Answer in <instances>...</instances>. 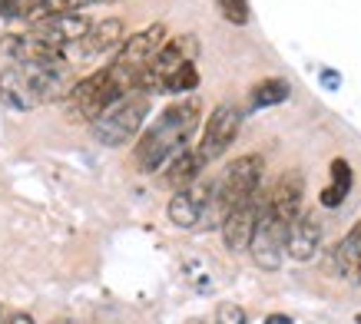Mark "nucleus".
<instances>
[{
    "label": "nucleus",
    "mask_w": 361,
    "mask_h": 324,
    "mask_svg": "<svg viewBox=\"0 0 361 324\" xmlns=\"http://www.w3.org/2000/svg\"><path fill=\"white\" fill-rule=\"evenodd\" d=\"M302 195H305V179L298 173H285V175H279V182L269 192V208L282 222L292 225L298 218V212H302Z\"/></svg>",
    "instance_id": "nucleus-14"
},
{
    "label": "nucleus",
    "mask_w": 361,
    "mask_h": 324,
    "mask_svg": "<svg viewBox=\"0 0 361 324\" xmlns=\"http://www.w3.org/2000/svg\"><path fill=\"white\" fill-rule=\"evenodd\" d=\"M239 126H242V109L226 103L219 106L212 116H209L206 130H202V139H199V152H202V159L206 162H216L222 152L229 149L235 136H239Z\"/></svg>",
    "instance_id": "nucleus-11"
},
{
    "label": "nucleus",
    "mask_w": 361,
    "mask_h": 324,
    "mask_svg": "<svg viewBox=\"0 0 361 324\" xmlns=\"http://www.w3.org/2000/svg\"><path fill=\"white\" fill-rule=\"evenodd\" d=\"M166 46V23H153V27H146L140 30L136 37H130L126 44L120 46V54L113 63L120 66L126 76L136 80V87L142 83V73L149 70V63L156 60V54Z\"/></svg>",
    "instance_id": "nucleus-7"
},
{
    "label": "nucleus",
    "mask_w": 361,
    "mask_h": 324,
    "mask_svg": "<svg viewBox=\"0 0 361 324\" xmlns=\"http://www.w3.org/2000/svg\"><path fill=\"white\" fill-rule=\"evenodd\" d=\"M265 202H269V192L259 189V192L239 202V206L229 212V218L222 222V238H226V249L229 251H242L252 245V235H255V225L265 212Z\"/></svg>",
    "instance_id": "nucleus-10"
},
{
    "label": "nucleus",
    "mask_w": 361,
    "mask_h": 324,
    "mask_svg": "<svg viewBox=\"0 0 361 324\" xmlns=\"http://www.w3.org/2000/svg\"><path fill=\"white\" fill-rule=\"evenodd\" d=\"M90 4H113V0H90Z\"/></svg>",
    "instance_id": "nucleus-27"
},
{
    "label": "nucleus",
    "mask_w": 361,
    "mask_h": 324,
    "mask_svg": "<svg viewBox=\"0 0 361 324\" xmlns=\"http://www.w3.org/2000/svg\"><path fill=\"white\" fill-rule=\"evenodd\" d=\"M335 271L341 278L361 285V222L338 242V249H335Z\"/></svg>",
    "instance_id": "nucleus-18"
},
{
    "label": "nucleus",
    "mask_w": 361,
    "mask_h": 324,
    "mask_svg": "<svg viewBox=\"0 0 361 324\" xmlns=\"http://www.w3.org/2000/svg\"><path fill=\"white\" fill-rule=\"evenodd\" d=\"M206 169V159H202V152H199V146L192 149H183L176 159L166 162V169H163V179L166 185H173L176 192H183V189H189V185H196L199 173Z\"/></svg>",
    "instance_id": "nucleus-17"
},
{
    "label": "nucleus",
    "mask_w": 361,
    "mask_h": 324,
    "mask_svg": "<svg viewBox=\"0 0 361 324\" xmlns=\"http://www.w3.org/2000/svg\"><path fill=\"white\" fill-rule=\"evenodd\" d=\"M4 20H7V17H4V13H0V27H4Z\"/></svg>",
    "instance_id": "nucleus-28"
},
{
    "label": "nucleus",
    "mask_w": 361,
    "mask_h": 324,
    "mask_svg": "<svg viewBox=\"0 0 361 324\" xmlns=\"http://www.w3.org/2000/svg\"><path fill=\"white\" fill-rule=\"evenodd\" d=\"M0 56H11L17 66H66L63 50L37 40L30 33H7L0 37Z\"/></svg>",
    "instance_id": "nucleus-12"
},
{
    "label": "nucleus",
    "mask_w": 361,
    "mask_h": 324,
    "mask_svg": "<svg viewBox=\"0 0 361 324\" xmlns=\"http://www.w3.org/2000/svg\"><path fill=\"white\" fill-rule=\"evenodd\" d=\"M4 324H37V321H33L30 314H11V318H7Z\"/></svg>",
    "instance_id": "nucleus-24"
},
{
    "label": "nucleus",
    "mask_w": 361,
    "mask_h": 324,
    "mask_svg": "<svg viewBox=\"0 0 361 324\" xmlns=\"http://www.w3.org/2000/svg\"><path fill=\"white\" fill-rule=\"evenodd\" d=\"M265 324H292V318H288V314H269Z\"/></svg>",
    "instance_id": "nucleus-25"
},
{
    "label": "nucleus",
    "mask_w": 361,
    "mask_h": 324,
    "mask_svg": "<svg viewBox=\"0 0 361 324\" xmlns=\"http://www.w3.org/2000/svg\"><path fill=\"white\" fill-rule=\"evenodd\" d=\"M123 44H126V40H123V20L113 17V20L93 23L90 33L77 44V50L83 60H97V56H106V54H113V50H120Z\"/></svg>",
    "instance_id": "nucleus-15"
},
{
    "label": "nucleus",
    "mask_w": 361,
    "mask_h": 324,
    "mask_svg": "<svg viewBox=\"0 0 361 324\" xmlns=\"http://www.w3.org/2000/svg\"><path fill=\"white\" fill-rule=\"evenodd\" d=\"M90 27H93V20H90L83 11H70V13H50V17H44V20L30 23V37H37V40H44V44L50 46H77L83 37L90 33Z\"/></svg>",
    "instance_id": "nucleus-9"
},
{
    "label": "nucleus",
    "mask_w": 361,
    "mask_h": 324,
    "mask_svg": "<svg viewBox=\"0 0 361 324\" xmlns=\"http://www.w3.org/2000/svg\"><path fill=\"white\" fill-rule=\"evenodd\" d=\"M285 238H288V222L275 216L269 202H265V212L255 225V235H252V258L262 271H279L282 268V255H285Z\"/></svg>",
    "instance_id": "nucleus-8"
},
{
    "label": "nucleus",
    "mask_w": 361,
    "mask_h": 324,
    "mask_svg": "<svg viewBox=\"0 0 361 324\" xmlns=\"http://www.w3.org/2000/svg\"><path fill=\"white\" fill-rule=\"evenodd\" d=\"M351 182H355V175H351V166L345 159H331V182L325 185V192H322V206L329 208H338L351 192Z\"/></svg>",
    "instance_id": "nucleus-19"
},
{
    "label": "nucleus",
    "mask_w": 361,
    "mask_h": 324,
    "mask_svg": "<svg viewBox=\"0 0 361 324\" xmlns=\"http://www.w3.org/2000/svg\"><path fill=\"white\" fill-rule=\"evenodd\" d=\"M50 324H80V321H50Z\"/></svg>",
    "instance_id": "nucleus-26"
},
{
    "label": "nucleus",
    "mask_w": 361,
    "mask_h": 324,
    "mask_svg": "<svg viewBox=\"0 0 361 324\" xmlns=\"http://www.w3.org/2000/svg\"><path fill=\"white\" fill-rule=\"evenodd\" d=\"M149 116V93L133 89L123 99H116L103 116L93 123V136L103 146H126L133 136H140V126Z\"/></svg>",
    "instance_id": "nucleus-4"
},
{
    "label": "nucleus",
    "mask_w": 361,
    "mask_h": 324,
    "mask_svg": "<svg viewBox=\"0 0 361 324\" xmlns=\"http://www.w3.org/2000/svg\"><path fill=\"white\" fill-rule=\"evenodd\" d=\"M196 56H199V37H192V33H179L173 40H166V46L156 54L153 63H149V70L142 73L140 89H146V93H163L166 83H169L183 66L196 63Z\"/></svg>",
    "instance_id": "nucleus-5"
},
{
    "label": "nucleus",
    "mask_w": 361,
    "mask_h": 324,
    "mask_svg": "<svg viewBox=\"0 0 361 324\" xmlns=\"http://www.w3.org/2000/svg\"><path fill=\"white\" fill-rule=\"evenodd\" d=\"M226 216L216 182H196L169 199V222L179 228H222Z\"/></svg>",
    "instance_id": "nucleus-3"
},
{
    "label": "nucleus",
    "mask_w": 361,
    "mask_h": 324,
    "mask_svg": "<svg viewBox=\"0 0 361 324\" xmlns=\"http://www.w3.org/2000/svg\"><path fill=\"white\" fill-rule=\"evenodd\" d=\"M318 245H322V218L315 212H298V218L288 225V238H285V255L295 261H312Z\"/></svg>",
    "instance_id": "nucleus-13"
},
{
    "label": "nucleus",
    "mask_w": 361,
    "mask_h": 324,
    "mask_svg": "<svg viewBox=\"0 0 361 324\" xmlns=\"http://www.w3.org/2000/svg\"><path fill=\"white\" fill-rule=\"evenodd\" d=\"M0 99L17 113H27V109L37 106V93H33L30 76H27L23 66L13 63L7 70H0Z\"/></svg>",
    "instance_id": "nucleus-16"
},
{
    "label": "nucleus",
    "mask_w": 361,
    "mask_h": 324,
    "mask_svg": "<svg viewBox=\"0 0 361 324\" xmlns=\"http://www.w3.org/2000/svg\"><path fill=\"white\" fill-rule=\"evenodd\" d=\"M202 119V103L199 99H179L173 106L163 109V116L156 119L149 130L140 136L133 162L140 173H159L166 162L176 159L183 149H189V136L199 130Z\"/></svg>",
    "instance_id": "nucleus-1"
},
{
    "label": "nucleus",
    "mask_w": 361,
    "mask_h": 324,
    "mask_svg": "<svg viewBox=\"0 0 361 324\" xmlns=\"http://www.w3.org/2000/svg\"><path fill=\"white\" fill-rule=\"evenodd\" d=\"M0 13L7 20H27V23H37V20H44V17H50L40 0H0Z\"/></svg>",
    "instance_id": "nucleus-21"
},
{
    "label": "nucleus",
    "mask_w": 361,
    "mask_h": 324,
    "mask_svg": "<svg viewBox=\"0 0 361 324\" xmlns=\"http://www.w3.org/2000/svg\"><path fill=\"white\" fill-rule=\"evenodd\" d=\"M216 324H245V311L235 301H222L216 308Z\"/></svg>",
    "instance_id": "nucleus-23"
},
{
    "label": "nucleus",
    "mask_w": 361,
    "mask_h": 324,
    "mask_svg": "<svg viewBox=\"0 0 361 324\" xmlns=\"http://www.w3.org/2000/svg\"><path fill=\"white\" fill-rule=\"evenodd\" d=\"M216 189H219V199H222V206H226V212H232L239 202L252 199V195L262 189V156L252 152V156H242V159L229 162L226 173L216 179Z\"/></svg>",
    "instance_id": "nucleus-6"
},
{
    "label": "nucleus",
    "mask_w": 361,
    "mask_h": 324,
    "mask_svg": "<svg viewBox=\"0 0 361 324\" xmlns=\"http://www.w3.org/2000/svg\"><path fill=\"white\" fill-rule=\"evenodd\" d=\"M216 11L222 13V20L235 23V27H245L249 23V0H212Z\"/></svg>",
    "instance_id": "nucleus-22"
},
{
    "label": "nucleus",
    "mask_w": 361,
    "mask_h": 324,
    "mask_svg": "<svg viewBox=\"0 0 361 324\" xmlns=\"http://www.w3.org/2000/svg\"><path fill=\"white\" fill-rule=\"evenodd\" d=\"M288 96H292V87H288L285 80H279V76H272V80H259L249 93V109L279 106V103H285Z\"/></svg>",
    "instance_id": "nucleus-20"
},
{
    "label": "nucleus",
    "mask_w": 361,
    "mask_h": 324,
    "mask_svg": "<svg viewBox=\"0 0 361 324\" xmlns=\"http://www.w3.org/2000/svg\"><path fill=\"white\" fill-rule=\"evenodd\" d=\"M136 87V80L126 76L116 63L103 66L97 73H90L87 80H80L73 83V93H70V109H73V116L77 119H90V123H97L106 109L123 99L126 93H133Z\"/></svg>",
    "instance_id": "nucleus-2"
}]
</instances>
